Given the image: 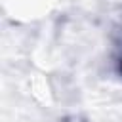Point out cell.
I'll return each mask as SVG.
<instances>
[{
    "instance_id": "6da1fadb",
    "label": "cell",
    "mask_w": 122,
    "mask_h": 122,
    "mask_svg": "<svg viewBox=\"0 0 122 122\" xmlns=\"http://www.w3.org/2000/svg\"><path fill=\"white\" fill-rule=\"evenodd\" d=\"M120 69H122V65H120Z\"/></svg>"
}]
</instances>
